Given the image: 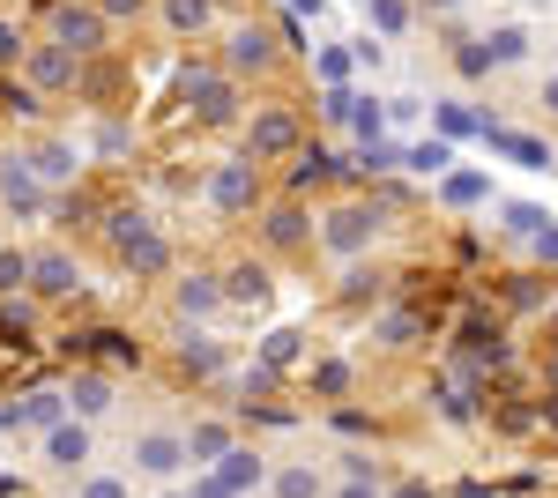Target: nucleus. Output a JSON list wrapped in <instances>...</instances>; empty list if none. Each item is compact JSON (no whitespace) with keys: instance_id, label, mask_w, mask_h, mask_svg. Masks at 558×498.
<instances>
[{"instance_id":"35","label":"nucleus","mask_w":558,"mask_h":498,"mask_svg":"<svg viewBox=\"0 0 558 498\" xmlns=\"http://www.w3.org/2000/svg\"><path fill=\"white\" fill-rule=\"evenodd\" d=\"M439 134H447V142H470V134H484V120L462 112V105H439Z\"/></svg>"},{"instance_id":"42","label":"nucleus","mask_w":558,"mask_h":498,"mask_svg":"<svg viewBox=\"0 0 558 498\" xmlns=\"http://www.w3.org/2000/svg\"><path fill=\"white\" fill-rule=\"evenodd\" d=\"M186 498H239V491H231V484H223V476H216V469H202V476H194V484H186Z\"/></svg>"},{"instance_id":"27","label":"nucleus","mask_w":558,"mask_h":498,"mask_svg":"<svg viewBox=\"0 0 558 498\" xmlns=\"http://www.w3.org/2000/svg\"><path fill=\"white\" fill-rule=\"evenodd\" d=\"M313 394H320V402H343L350 387H357V373H350V357H320V365H313Z\"/></svg>"},{"instance_id":"44","label":"nucleus","mask_w":558,"mask_h":498,"mask_svg":"<svg viewBox=\"0 0 558 498\" xmlns=\"http://www.w3.org/2000/svg\"><path fill=\"white\" fill-rule=\"evenodd\" d=\"M142 8H149V0H97V15H105V23H128V15H142Z\"/></svg>"},{"instance_id":"24","label":"nucleus","mask_w":558,"mask_h":498,"mask_svg":"<svg viewBox=\"0 0 558 498\" xmlns=\"http://www.w3.org/2000/svg\"><path fill=\"white\" fill-rule=\"evenodd\" d=\"M60 416H68L60 387H38V394H23V402L8 410V424H31V432H45V424H60Z\"/></svg>"},{"instance_id":"13","label":"nucleus","mask_w":558,"mask_h":498,"mask_svg":"<svg viewBox=\"0 0 558 498\" xmlns=\"http://www.w3.org/2000/svg\"><path fill=\"white\" fill-rule=\"evenodd\" d=\"M305 239H313V216H305L299 202H276L268 216H260V246L268 253H299Z\"/></svg>"},{"instance_id":"19","label":"nucleus","mask_w":558,"mask_h":498,"mask_svg":"<svg viewBox=\"0 0 558 498\" xmlns=\"http://www.w3.org/2000/svg\"><path fill=\"white\" fill-rule=\"evenodd\" d=\"M23 165L38 171L45 186H68V179H75V171H83V157H75V149H68V142H38V149H31V157H23Z\"/></svg>"},{"instance_id":"2","label":"nucleus","mask_w":558,"mask_h":498,"mask_svg":"<svg viewBox=\"0 0 558 498\" xmlns=\"http://www.w3.org/2000/svg\"><path fill=\"white\" fill-rule=\"evenodd\" d=\"M186 105L202 126H231L239 120V83L223 68H186Z\"/></svg>"},{"instance_id":"46","label":"nucleus","mask_w":558,"mask_h":498,"mask_svg":"<svg viewBox=\"0 0 558 498\" xmlns=\"http://www.w3.org/2000/svg\"><path fill=\"white\" fill-rule=\"evenodd\" d=\"M387 498H439V491H432L425 476H410V484H387Z\"/></svg>"},{"instance_id":"26","label":"nucleus","mask_w":558,"mask_h":498,"mask_svg":"<svg viewBox=\"0 0 558 498\" xmlns=\"http://www.w3.org/2000/svg\"><path fill=\"white\" fill-rule=\"evenodd\" d=\"M476 45H484V60H492V68H514V60H529V31H521V23H499L492 38H476Z\"/></svg>"},{"instance_id":"5","label":"nucleus","mask_w":558,"mask_h":498,"mask_svg":"<svg viewBox=\"0 0 558 498\" xmlns=\"http://www.w3.org/2000/svg\"><path fill=\"white\" fill-rule=\"evenodd\" d=\"M254 202H260V165L254 157H231V165L209 171V208L216 216H246Z\"/></svg>"},{"instance_id":"20","label":"nucleus","mask_w":558,"mask_h":498,"mask_svg":"<svg viewBox=\"0 0 558 498\" xmlns=\"http://www.w3.org/2000/svg\"><path fill=\"white\" fill-rule=\"evenodd\" d=\"M484 142H492L499 157H514V165H529V171H551V149H544L536 134H507V126H484Z\"/></svg>"},{"instance_id":"1","label":"nucleus","mask_w":558,"mask_h":498,"mask_svg":"<svg viewBox=\"0 0 558 498\" xmlns=\"http://www.w3.org/2000/svg\"><path fill=\"white\" fill-rule=\"evenodd\" d=\"M313 239H320L328 260H365L373 239H380V208H373V202H336L320 223H313Z\"/></svg>"},{"instance_id":"41","label":"nucleus","mask_w":558,"mask_h":498,"mask_svg":"<svg viewBox=\"0 0 558 498\" xmlns=\"http://www.w3.org/2000/svg\"><path fill=\"white\" fill-rule=\"evenodd\" d=\"M536 223H551V216H544L536 202H514V208H507V231H514V239H529Z\"/></svg>"},{"instance_id":"45","label":"nucleus","mask_w":558,"mask_h":498,"mask_svg":"<svg viewBox=\"0 0 558 498\" xmlns=\"http://www.w3.org/2000/svg\"><path fill=\"white\" fill-rule=\"evenodd\" d=\"M15 60H23V31H15V23H0V68H15Z\"/></svg>"},{"instance_id":"9","label":"nucleus","mask_w":558,"mask_h":498,"mask_svg":"<svg viewBox=\"0 0 558 498\" xmlns=\"http://www.w3.org/2000/svg\"><path fill=\"white\" fill-rule=\"evenodd\" d=\"M0 202L15 208L23 223H38L45 208H52V194H45V179L23 165V157H0Z\"/></svg>"},{"instance_id":"16","label":"nucleus","mask_w":558,"mask_h":498,"mask_svg":"<svg viewBox=\"0 0 558 498\" xmlns=\"http://www.w3.org/2000/svg\"><path fill=\"white\" fill-rule=\"evenodd\" d=\"M260 491H268V498H320L328 484H320V469H313V461H276V469L260 476Z\"/></svg>"},{"instance_id":"32","label":"nucleus","mask_w":558,"mask_h":498,"mask_svg":"<svg viewBox=\"0 0 558 498\" xmlns=\"http://www.w3.org/2000/svg\"><path fill=\"white\" fill-rule=\"evenodd\" d=\"M402 165L425 171V179H439V171L454 165V142H417V149H402Z\"/></svg>"},{"instance_id":"6","label":"nucleus","mask_w":558,"mask_h":498,"mask_svg":"<svg viewBox=\"0 0 558 498\" xmlns=\"http://www.w3.org/2000/svg\"><path fill=\"white\" fill-rule=\"evenodd\" d=\"M38 447H45V461H52L60 476H83L89 454H97V439H89V424H83V416H60V424H45V432H38Z\"/></svg>"},{"instance_id":"38","label":"nucleus","mask_w":558,"mask_h":498,"mask_svg":"<svg viewBox=\"0 0 558 498\" xmlns=\"http://www.w3.org/2000/svg\"><path fill=\"white\" fill-rule=\"evenodd\" d=\"M105 231H112V246H128L134 231H149V216H142V208H112V216H105Z\"/></svg>"},{"instance_id":"29","label":"nucleus","mask_w":558,"mask_h":498,"mask_svg":"<svg viewBox=\"0 0 558 498\" xmlns=\"http://www.w3.org/2000/svg\"><path fill=\"white\" fill-rule=\"evenodd\" d=\"M320 179H336V157H328V149H305V142H299V165H291V194L320 186Z\"/></svg>"},{"instance_id":"43","label":"nucleus","mask_w":558,"mask_h":498,"mask_svg":"<svg viewBox=\"0 0 558 498\" xmlns=\"http://www.w3.org/2000/svg\"><path fill=\"white\" fill-rule=\"evenodd\" d=\"M529 246H536V260H558V223H536Z\"/></svg>"},{"instance_id":"34","label":"nucleus","mask_w":558,"mask_h":498,"mask_svg":"<svg viewBox=\"0 0 558 498\" xmlns=\"http://www.w3.org/2000/svg\"><path fill=\"white\" fill-rule=\"evenodd\" d=\"M365 15H373L380 38H402L410 31V0H365Z\"/></svg>"},{"instance_id":"47","label":"nucleus","mask_w":558,"mask_h":498,"mask_svg":"<svg viewBox=\"0 0 558 498\" xmlns=\"http://www.w3.org/2000/svg\"><path fill=\"white\" fill-rule=\"evenodd\" d=\"M536 424H551V432H558V387H544V402H536Z\"/></svg>"},{"instance_id":"52","label":"nucleus","mask_w":558,"mask_h":498,"mask_svg":"<svg viewBox=\"0 0 558 498\" xmlns=\"http://www.w3.org/2000/svg\"><path fill=\"white\" fill-rule=\"evenodd\" d=\"M165 498H186V491H165Z\"/></svg>"},{"instance_id":"30","label":"nucleus","mask_w":558,"mask_h":498,"mask_svg":"<svg viewBox=\"0 0 558 498\" xmlns=\"http://www.w3.org/2000/svg\"><path fill=\"white\" fill-rule=\"evenodd\" d=\"M75 498H134V484L112 476V469H83V476H75Z\"/></svg>"},{"instance_id":"39","label":"nucleus","mask_w":558,"mask_h":498,"mask_svg":"<svg viewBox=\"0 0 558 498\" xmlns=\"http://www.w3.org/2000/svg\"><path fill=\"white\" fill-rule=\"evenodd\" d=\"M313 75H320L328 89H343V83H350V52H336V45H328V52L313 60Z\"/></svg>"},{"instance_id":"28","label":"nucleus","mask_w":558,"mask_h":498,"mask_svg":"<svg viewBox=\"0 0 558 498\" xmlns=\"http://www.w3.org/2000/svg\"><path fill=\"white\" fill-rule=\"evenodd\" d=\"M179 365L194 379H216L223 373V342H209V335H186V350H179Z\"/></svg>"},{"instance_id":"21","label":"nucleus","mask_w":558,"mask_h":498,"mask_svg":"<svg viewBox=\"0 0 558 498\" xmlns=\"http://www.w3.org/2000/svg\"><path fill=\"white\" fill-rule=\"evenodd\" d=\"M31 335H38V313H31V291L0 297V342H8V350H31Z\"/></svg>"},{"instance_id":"11","label":"nucleus","mask_w":558,"mask_h":498,"mask_svg":"<svg viewBox=\"0 0 558 498\" xmlns=\"http://www.w3.org/2000/svg\"><path fill=\"white\" fill-rule=\"evenodd\" d=\"M120 268H128L134 283H165V276H172V239H165L157 223H149V231H134L128 246H120Z\"/></svg>"},{"instance_id":"33","label":"nucleus","mask_w":558,"mask_h":498,"mask_svg":"<svg viewBox=\"0 0 558 498\" xmlns=\"http://www.w3.org/2000/svg\"><path fill=\"white\" fill-rule=\"evenodd\" d=\"M373 335H380L387 350H410L425 328H417V313H380V320H373Z\"/></svg>"},{"instance_id":"22","label":"nucleus","mask_w":558,"mask_h":498,"mask_svg":"<svg viewBox=\"0 0 558 498\" xmlns=\"http://www.w3.org/2000/svg\"><path fill=\"white\" fill-rule=\"evenodd\" d=\"M179 439H186V461H194V469H209L239 432H231V424H216V416H202V424H194V432H179Z\"/></svg>"},{"instance_id":"48","label":"nucleus","mask_w":558,"mask_h":498,"mask_svg":"<svg viewBox=\"0 0 558 498\" xmlns=\"http://www.w3.org/2000/svg\"><path fill=\"white\" fill-rule=\"evenodd\" d=\"M544 112L558 120V75H544Z\"/></svg>"},{"instance_id":"10","label":"nucleus","mask_w":558,"mask_h":498,"mask_svg":"<svg viewBox=\"0 0 558 498\" xmlns=\"http://www.w3.org/2000/svg\"><path fill=\"white\" fill-rule=\"evenodd\" d=\"M432 202L454 208V216H470V208H492V171H476V165H447V171H439V186H432Z\"/></svg>"},{"instance_id":"14","label":"nucleus","mask_w":558,"mask_h":498,"mask_svg":"<svg viewBox=\"0 0 558 498\" xmlns=\"http://www.w3.org/2000/svg\"><path fill=\"white\" fill-rule=\"evenodd\" d=\"M268 60H276V38H268L260 23H239L231 45H223V75H260Z\"/></svg>"},{"instance_id":"37","label":"nucleus","mask_w":558,"mask_h":498,"mask_svg":"<svg viewBox=\"0 0 558 498\" xmlns=\"http://www.w3.org/2000/svg\"><path fill=\"white\" fill-rule=\"evenodd\" d=\"M299 342H305L299 328H276L268 342H260V365H291V357H299Z\"/></svg>"},{"instance_id":"49","label":"nucleus","mask_w":558,"mask_h":498,"mask_svg":"<svg viewBox=\"0 0 558 498\" xmlns=\"http://www.w3.org/2000/svg\"><path fill=\"white\" fill-rule=\"evenodd\" d=\"M291 8H320V0H291Z\"/></svg>"},{"instance_id":"40","label":"nucleus","mask_w":558,"mask_h":498,"mask_svg":"<svg viewBox=\"0 0 558 498\" xmlns=\"http://www.w3.org/2000/svg\"><path fill=\"white\" fill-rule=\"evenodd\" d=\"M320 498H387V484L380 476H343L336 491H320Z\"/></svg>"},{"instance_id":"18","label":"nucleus","mask_w":558,"mask_h":498,"mask_svg":"<svg viewBox=\"0 0 558 498\" xmlns=\"http://www.w3.org/2000/svg\"><path fill=\"white\" fill-rule=\"evenodd\" d=\"M23 68H31V83H38V89L75 83V52H68V45H23Z\"/></svg>"},{"instance_id":"31","label":"nucleus","mask_w":558,"mask_h":498,"mask_svg":"<svg viewBox=\"0 0 558 498\" xmlns=\"http://www.w3.org/2000/svg\"><path fill=\"white\" fill-rule=\"evenodd\" d=\"M165 23H172V31H209L216 0H165Z\"/></svg>"},{"instance_id":"50","label":"nucleus","mask_w":558,"mask_h":498,"mask_svg":"<svg viewBox=\"0 0 558 498\" xmlns=\"http://www.w3.org/2000/svg\"><path fill=\"white\" fill-rule=\"evenodd\" d=\"M432 8H454V0H432Z\"/></svg>"},{"instance_id":"25","label":"nucleus","mask_w":558,"mask_h":498,"mask_svg":"<svg viewBox=\"0 0 558 498\" xmlns=\"http://www.w3.org/2000/svg\"><path fill=\"white\" fill-rule=\"evenodd\" d=\"M462 357H470V365H507V335L492 328V320H470V328H462Z\"/></svg>"},{"instance_id":"51","label":"nucleus","mask_w":558,"mask_h":498,"mask_svg":"<svg viewBox=\"0 0 558 498\" xmlns=\"http://www.w3.org/2000/svg\"><path fill=\"white\" fill-rule=\"evenodd\" d=\"M551 357H558V335H551Z\"/></svg>"},{"instance_id":"8","label":"nucleus","mask_w":558,"mask_h":498,"mask_svg":"<svg viewBox=\"0 0 558 498\" xmlns=\"http://www.w3.org/2000/svg\"><path fill=\"white\" fill-rule=\"evenodd\" d=\"M105 38H112V23H105L97 8H52V45H68L75 60L105 52Z\"/></svg>"},{"instance_id":"17","label":"nucleus","mask_w":558,"mask_h":498,"mask_svg":"<svg viewBox=\"0 0 558 498\" xmlns=\"http://www.w3.org/2000/svg\"><path fill=\"white\" fill-rule=\"evenodd\" d=\"M216 476H223V484H231V491L246 498V491H260V476H268V461L254 454V447H239V439H231V447H223V454L209 461Z\"/></svg>"},{"instance_id":"36","label":"nucleus","mask_w":558,"mask_h":498,"mask_svg":"<svg viewBox=\"0 0 558 498\" xmlns=\"http://www.w3.org/2000/svg\"><path fill=\"white\" fill-rule=\"evenodd\" d=\"M23 283H31V253H15V246H8V253H0V297H15Z\"/></svg>"},{"instance_id":"7","label":"nucleus","mask_w":558,"mask_h":498,"mask_svg":"<svg viewBox=\"0 0 558 498\" xmlns=\"http://www.w3.org/2000/svg\"><path fill=\"white\" fill-rule=\"evenodd\" d=\"M128 461L142 469V476H157V484H172L179 469H186V439H179V432H165V424H149V432H134Z\"/></svg>"},{"instance_id":"3","label":"nucleus","mask_w":558,"mask_h":498,"mask_svg":"<svg viewBox=\"0 0 558 498\" xmlns=\"http://www.w3.org/2000/svg\"><path fill=\"white\" fill-rule=\"evenodd\" d=\"M299 120H291V112H283V105H268V112H254V120H246V157H254V165H283V157H299Z\"/></svg>"},{"instance_id":"12","label":"nucleus","mask_w":558,"mask_h":498,"mask_svg":"<svg viewBox=\"0 0 558 498\" xmlns=\"http://www.w3.org/2000/svg\"><path fill=\"white\" fill-rule=\"evenodd\" d=\"M172 305H179V320H216V313H223V276H209V268L179 276V283H172Z\"/></svg>"},{"instance_id":"23","label":"nucleus","mask_w":558,"mask_h":498,"mask_svg":"<svg viewBox=\"0 0 558 498\" xmlns=\"http://www.w3.org/2000/svg\"><path fill=\"white\" fill-rule=\"evenodd\" d=\"M223 305H268V268L260 260H239L223 276Z\"/></svg>"},{"instance_id":"15","label":"nucleus","mask_w":558,"mask_h":498,"mask_svg":"<svg viewBox=\"0 0 558 498\" xmlns=\"http://www.w3.org/2000/svg\"><path fill=\"white\" fill-rule=\"evenodd\" d=\"M60 402H68V416H83V424H97V416L112 410V379H105V373H75L68 387H60Z\"/></svg>"},{"instance_id":"4","label":"nucleus","mask_w":558,"mask_h":498,"mask_svg":"<svg viewBox=\"0 0 558 498\" xmlns=\"http://www.w3.org/2000/svg\"><path fill=\"white\" fill-rule=\"evenodd\" d=\"M31 297H45V305H68V297H83V260L60 246L31 253V283H23Z\"/></svg>"}]
</instances>
